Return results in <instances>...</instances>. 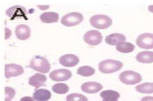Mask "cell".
<instances>
[{"label": "cell", "instance_id": "17", "mask_svg": "<svg viewBox=\"0 0 153 101\" xmlns=\"http://www.w3.org/2000/svg\"><path fill=\"white\" fill-rule=\"evenodd\" d=\"M100 97L103 99L102 101H118L120 95L117 91L107 90L101 92Z\"/></svg>", "mask_w": 153, "mask_h": 101}, {"label": "cell", "instance_id": "28", "mask_svg": "<svg viewBox=\"0 0 153 101\" xmlns=\"http://www.w3.org/2000/svg\"><path fill=\"white\" fill-rule=\"evenodd\" d=\"M148 10L150 12H152V13H153V5L149 6Z\"/></svg>", "mask_w": 153, "mask_h": 101}, {"label": "cell", "instance_id": "10", "mask_svg": "<svg viewBox=\"0 0 153 101\" xmlns=\"http://www.w3.org/2000/svg\"><path fill=\"white\" fill-rule=\"evenodd\" d=\"M5 76L6 78L22 75L24 72L22 67L16 64H6L5 66Z\"/></svg>", "mask_w": 153, "mask_h": 101}, {"label": "cell", "instance_id": "3", "mask_svg": "<svg viewBox=\"0 0 153 101\" xmlns=\"http://www.w3.org/2000/svg\"><path fill=\"white\" fill-rule=\"evenodd\" d=\"M90 22L93 27L97 29H104L108 28L112 25V19L106 15H97L91 18Z\"/></svg>", "mask_w": 153, "mask_h": 101}, {"label": "cell", "instance_id": "22", "mask_svg": "<svg viewBox=\"0 0 153 101\" xmlns=\"http://www.w3.org/2000/svg\"><path fill=\"white\" fill-rule=\"evenodd\" d=\"M77 74L84 77H89L95 74V70L90 66H82L78 69Z\"/></svg>", "mask_w": 153, "mask_h": 101}, {"label": "cell", "instance_id": "25", "mask_svg": "<svg viewBox=\"0 0 153 101\" xmlns=\"http://www.w3.org/2000/svg\"><path fill=\"white\" fill-rule=\"evenodd\" d=\"M5 90V101H10L14 98L16 95V91L14 88L9 87H6Z\"/></svg>", "mask_w": 153, "mask_h": 101}, {"label": "cell", "instance_id": "13", "mask_svg": "<svg viewBox=\"0 0 153 101\" xmlns=\"http://www.w3.org/2000/svg\"><path fill=\"white\" fill-rule=\"evenodd\" d=\"M103 88V86L101 84L96 82H86L81 86L82 91L88 94L98 93Z\"/></svg>", "mask_w": 153, "mask_h": 101}, {"label": "cell", "instance_id": "7", "mask_svg": "<svg viewBox=\"0 0 153 101\" xmlns=\"http://www.w3.org/2000/svg\"><path fill=\"white\" fill-rule=\"evenodd\" d=\"M103 36L102 34L96 30H90L85 33L84 40L87 44L91 46L99 44L102 42Z\"/></svg>", "mask_w": 153, "mask_h": 101}, {"label": "cell", "instance_id": "24", "mask_svg": "<svg viewBox=\"0 0 153 101\" xmlns=\"http://www.w3.org/2000/svg\"><path fill=\"white\" fill-rule=\"evenodd\" d=\"M66 101H88L86 96L81 94L73 93L66 97Z\"/></svg>", "mask_w": 153, "mask_h": 101}, {"label": "cell", "instance_id": "12", "mask_svg": "<svg viewBox=\"0 0 153 101\" xmlns=\"http://www.w3.org/2000/svg\"><path fill=\"white\" fill-rule=\"evenodd\" d=\"M126 37L122 34L119 33L112 34L106 37L105 41L108 44L110 45H119L126 41Z\"/></svg>", "mask_w": 153, "mask_h": 101}, {"label": "cell", "instance_id": "14", "mask_svg": "<svg viewBox=\"0 0 153 101\" xmlns=\"http://www.w3.org/2000/svg\"><path fill=\"white\" fill-rule=\"evenodd\" d=\"M47 79V77L45 75L36 73L29 78L28 83L29 85L34 87L36 89L45 85Z\"/></svg>", "mask_w": 153, "mask_h": 101}, {"label": "cell", "instance_id": "8", "mask_svg": "<svg viewBox=\"0 0 153 101\" xmlns=\"http://www.w3.org/2000/svg\"><path fill=\"white\" fill-rule=\"evenodd\" d=\"M72 73L68 70L61 69L54 70L49 74L50 78L53 81L59 82L69 79L72 77Z\"/></svg>", "mask_w": 153, "mask_h": 101}, {"label": "cell", "instance_id": "1", "mask_svg": "<svg viewBox=\"0 0 153 101\" xmlns=\"http://www.w3.org/2000/svg\"><path fill=\"white\" fill-rule=\"evenodd\" d=\"M29 67L35 71L43 74L48 73L51 70V65L48 61L39 56H36L32 59Z\"/></svg>", "mask_w": 153, "mask_h": 101}, {"label": "cell", "instance_id": "2", "mask_svg": "<svg viewBox=\"0 0 153 101\" xmlns=\"http://www.w3.org/2000/svg\"><path fill=\"white\" fill-rule=\"evenodd\" d=\"M123 63L119 61L107 59L101 61L99 64L100 71L104 74H111L120 70Z\"/></svg>", "mask_w": 153, "mask_h": 101}, {"label": "cell", "instance_id": "5", "mask_svg": "<svg viewBox=\"0 0 153 101\" xmlns=\"http://www.w3.org/2000/svg\"><path fill=\"white\" fill-rule=\"evenodd\" d=\"M83 19L81 13L79 12H71L62 17L61 23L65 26L72 27L80 24Z\"/></svg>", "mask_w": 153, "mask_h": 101}, {"label": "cell", "instance_id": "4", "mask_svg": "<svg viewBox=\"0 0 153 101\" xmlns=\"http://www.w3.org/2000/svg\"><path fill=\"white\" fill-rule=\"evenodd\" d=\"M121 82L127 85H134L141 82V75L132 70H126L122 72L119 76Z\"/></svg>", "mask_w": 153, "mask_h": 101}, {"label": "cell", "instance_id": "16", "mask_svg": "<svg viewBox=\"0 0 153 101\" xmlns=\"http://www.w3.org/2000/svg\"><path fill=\"white\" fill-rule=\"evenodd\" d=\"M51 97L50 91L46 89H37L33 94V97L37 101H47Z\"/></svg>", "mask_w": 153, "mask_h": 101}, {"label": "cell", "instance_id": "21", "mask_svg": "<svg viewBox=\"0 0 153 101\" xmlns=\"http://www.w3.org/2000/svg\"><path fill=\"white\" fill-rule=\"evenodd\" d=\"M137 92L141 94H152L153 93V83H145L136 87Z\"/></svg>", "mask_w": 153, "mask_h": 101}, {"label": "cell", "instance_id": "20", "mask_svg": "<svg viewBox=\"0 0 153 101\" xmlns=\"http://www.w3.org/2000/svg\"><path fill=\"white\" fill-rule=\"evenodd\" d=\"M135 46L131 43L128 42H124L116 46L117 51L123 53H130L135 50Z\"/></svg>", "mask_w": 153, "mask_h": 101}, {"label": "cell", "instance_id": "23", "mask_svg": "<svg viewBox=\"0 0 153 101\" xmlns=\"http://www.w3.org/2000/svg\"><path fill=\"white\" fill-rule=\"evenodd\" d=\"M53 92L60 94H66L69 91V87L67 85L63 83H58L55 84L52 87Z\"/></svg>", "mask_w": 153, "mask_h": 101}, {"label": "cell", "instance_id": "18", "mask_svg": "<svg viewBox=\"0 0 153 101\" xmlns=\"http://www.w3.org/2000/svg\"><path fill=\"white\" fill-rule=\"evenodd\" d=\"M42 22L44 23H56L59 19V15L55 12H44L40 16Z\"/></svg>", "mask_w": 153, "mask_h": 101}, {"label": "cell", "instance_id": "9", "mask_svg": "<svg viewBox=\"0 0 153 101\" xmlns=\"http://www.w3.org/2000/svg\"><path fill=\"white\" fill-rule=\"evenodd\" d=\"M6 14L13 20L16 17H23L27 19L26 16V10L24 7L20 6H15L9 8L6 11Z\"/></svg>", "mask_w": 153, "mask_h": 101}, {"label": "cell", "instance_id": "6", "mask_svg": "<svg viewBox=\"0 0 153 101\" xmlns=\"http://www.w3.org/2000/svg\"><path fill=\"white\" fill-rule=\"evenodd\" d=\"M136 43L142 49H153V34L145 33L140 35L136 40Z\"/></svg>", "mask_w": 153, "mask_h": 101}, {"label": "cell", "instance_id": "27", "mask_svg": "<svg viewBox=\"0 0 153 101\" xmlns=\"http://www.w3.org/2000/svg\"><path fill=\"white\" fill-rule=\"evenodd\" d=\"M140 101H153V97H145L141 99Z\"/></svg>", "mask_w": 153, "mask_h": 101}, {"label": "cell", "instance_id": "15", "mask_svg": "<svg viewBox=\"0 0 153 101\" xmlns=\"http://www.w3.org/2000/svg\"><path fill=\"white\" fill-rule=\"evenodd\" d=\"M15 34L19 40H25L30 37L31 30L27 25H19L15 29Z\"/></svg>", "mask_w": 153, "mask_h": 101}, {"label": "cell", "instance_id": "11", "mask_svg": "<svg viewBox=\"0 0 153 101\" xmlns=\"http://www.w3.org/2000/svg\"><path fill=\"white\" fill-rule=\"evenodd\" d=\"M78 56L74 54H68L62 56L59 59V62L64 67H75L79 62Z\"/></svg>", "mask_w": 153, "mask_h": 101}, {"label": "cell", "instance_id": "19", "mask_svg": "<svg viewBox=\"0 0 153 101\" xmlns=\"http://www.w3.org/2000/svg\"><path fill=\"white\" fill-rule=\"evenodd\" d=\"M136 59L138 62L142 63H153V52L143 51L138 53Z\"/></svg>", "mask_w": 153, "mask_h": 101}, {"label": "cell", "instance_id": "26", "mask_svg": "<svg viewBox=\"0 0 153 101\" xmlns=\"http://www.w3.org/2000/svg\"><path fill=\"white\" fill-rule=\"evenodd\" d=\"M20 101H35L33 98H32L31 97H22L20 99Z\"/></svg>", "mask_w": 153, "mask_h": 101}]
</instances>
